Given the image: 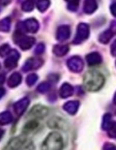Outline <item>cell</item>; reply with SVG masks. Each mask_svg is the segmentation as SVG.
<instances>
[{"label":"cell","instance_id":"cell-1","mask_svg":"<svg viewBox=\"0 0 116 150\" xmlns=\"http://www.w3.org/2000/svg\"><path fill=\"white\" fill-rule=\"evenodd\" d=\"M105 83V77L97 71H89L84 74L83 86L90 92L98 91Z\"/></svg>","mask_w":116,"mask_h":150},{"label":"cell","instance_id":"cell-2","mask_svg":"<svg viewBox=\"0 0 116 150\" xmlns=\"http://www.w3.org/2000/svg\"><path fill=\"white\" fill-rule=\"evenodd\" d=\"M63 139L61 135L57 132H51L42 144V150H62L63 149Z\"/></svg>","mask_w":116,"mask_h":150},{"label":"cell","instance_id":"cell-3","mask_svg":"<svg viewBox=\"0 0 116 150\" xmlns=\"http://www.w3.org/2000/svg\"><path fill=\"white\" fill-rule=\"evenodd\" d=\"M33 142L25 136H19L12 139L6 145L5 150H34Z\"/></svg>","mask_w":116,"mask_h":150},{"label":"cell","instance_id":"cell-4","mask_svg":"<svg viewBox=\"0 0 116 150\" xmlns=\"http://www.w3.org/2000/svg\"><path fill=\"white\" fill-rule=\"evenodd\" d=\"M20 58V54L17 50H12L8 57L5 60V66L7 69H14L17 65V62Z\"/></svg>","mask_w":116,"mask_h":150},{"label":"cell","instance_id":"cell-5","mask_svg":"<svg viewBox=\"0 0 116 150\" xmlns=\"http://www.w3.org/2000/svg\"><path fill=\"white\" fill-rule=\"evenodd\" d=\"M68 67L73 72H80L83 68V60L79 57H73L68 61Z\"/></svg>","mask_w":116,"mask_h":150},{"label":"cell","instance_id":"cell-6","mask_svg":"<svg viewBox=\"0 0 116 150\" xmlns=\"http://www.w3.org/2000/svg\"><path fill=\"white\" fill-rule=\"evenodd\" d=\"M43 64V60L40 58H29L28 59L24 65L22 66L23 71H29L36 69H38Z\"/></svg>","mask_w":116,"mask_h":150},{"label":"cell","instance_id":"cell-7","mask_svg":"<svg viewBox=\"0 0 116 150\" xmlns=\"http://www.w3.org/2000/svg\"><path fill=\"white\" fill-rule=\"evenodd\" d=\"M48 113V109L43 105H35L29 111V117L34 118H42Z\"/></svg>","mask_w":116,"mask_h":150},{"label":"cell","instance_id":"cell-8","mask_svg":"<svg viewBox=\"0 0 116 150\" xmlns=\"http://www.w3.org/2000/svg\"><path fill=\"white\" fill-rule=\"evenodd\" d=\"M29 104V100L25 97V98H22L21 99L20 101L16 102L14 105V111L17 115H21L24 113V111L26 110V109L28 108Z\"/></svg>","mask_w":116,"mask_h":150},{"label":"cell","instance_id":"cell-9","mask_svg":"<svg viewBox=\"0 0 116 150\" xmlns=\"http://www.w3.org/2000/svg\"><path fill=\"white\" fill-rule=\"evenodd\" d=\"M16 43L22 49V50H28L30 47H32V45L35 42V39L32 37H19L17 41H15Z\"/></svg>","mask_w":116,"mask_h":150},{"label":"cell","instance_id":"cell-10","mask_svg":"<svg viewBox=\"0 0 116 150\" xmlns=\"http://www.w3.org/2000/svg\"><path fill=\"white\" fill-rule=\"evenodd\" d=\"M79 102L78 101H69L66 103L63 106V109L66 112H68L70 115H75L79 108Z\"/></svg>","mask_w":116,"mask_h":150},{"label":"cell","instance_id":"cell-11","mask_svg":"<svg viewBox=\"0 0 116 150\" xmlns=\"http://www.w3.org/2000/svg\"><path fill=\"white\" fill-rule=\"evenodd\" d=\"M74 94V88L69 83H64L60 89V96L62 98H68Z\"/></svg>","mask_w":116,"mask_h":150},{"label":"cell","instance_id":"cell-12","mask_svg":"<svg viewBox=\"0 0 116 150\" xmlns=\"http://www.w3.org/2000/svg\"><path fill=\"white\" fill-rule=\"evenodd\" d=\"M21 82V75L19 72H14L8 79V86L10 88H16Z\"/></svg>","mask_w":116,"mask_h":150},{"label":"cell","instance_id":"cell-13","mask_svg":"<svg viewBox=\"0 0 116 150\" xmlns=\"http://www.w3.org/2000/svg\"><path fill=\"white\" fill-rule=\"evenodd\" d=\"M88 35V31L87 28L84 25H80L79 28H78V33L76 35V38L75 39L74 42L75 43H79L80 42H82L83 40H84Z\"/></svg>","mask_w":116,"mask_h":150},{"label":"cell","instance_id":"cell-14","mask_svg":"<svg viewBox=\"0 0 116 150\" xmlns=\"http://www.w3.org/2000/svg\"><path fill=\"white\" fill-rule=\"evenodd\" d=\"M23 28L24 29H26L28 32H32L35 33L36 32L37 28H38V24L35 20H28L23 23Z\"/></svg>","mask_w":116,"mask_h":150},{"label":"cell","instance_id":"cell-15","mask_svg":"<svg viewBox=\"0 0 116 150\" xmlns=\"http://www.w3.org/2000/svg\"><path fill=\"white\" fill-rule=\"evenodd\" d=\"M69 28L67 27V26H63V27H60L58 30V34H57V38L58 40L60 41H64L66 39L68 38L69 36Z\"/></svg>","mask_w":116,"mask_h":150},{"label":"cell","instance_id":"cell-16","mask_svg":"<svg viewBox=\"0 0 116 150\" xmlns=\"http://www.w3.org/2000/svg\"><path fill=\"white\" fill-rule=\"evenodd\" d=\"M13 121V116L9 111H4L0 113V125H6Z\"/></svg>","mask_w":116,"mask_h":150},{"label":"cell","instance_id":"cell-17","mask_svg":"<svg viewBox=\"0 0 116 150\" xmlns=\"http://www.w3.org/2000/svg\"><path fill=\"white\" fill-rule=\"evenodd\" d=\"M101 57L97 53H90L87 56V62L90 65H96L101 63Z\"/></svg>","mask_w":116,"mask_h":150},{"label":"cell","instance_id":"cell-18","mask_svg":"<svg viewBox=\"0 0 116 150\" xmlns=\"http://www.w3.org/2000/svg\"><path fill=\"white\" fill-rule=\"evenodd\" d=\"M39 126V123L36 120H31L29 122H28L24 127H23V132L25 133H29L33 131H35L36 129H37V127Z\"/></svg>","mask_w":116,"mask_h":150},{"label":"cell","instance_id":"cell-19","mask_svg":"<svg viewBox=\"0 0 116 150\" xmlns=\"http://www.w3.org/2000/svg\"><path fill=\"white\" fill-rule=\"evenodd\" d=\"M68 47L66 45H56L53 49V52L56 56H64L68 53Z\"/></svg>","mask_w":116,"mask_h":150},{"label":"cell","instance_id":"cell-20","mask_svg":"<svg viewBox=\"0 0 116 150\" xmlns=\"http://www.w3.org/2000/svg\"><path fill=\"white\" fill-rule=\"evenodd\" d=\"M11 28V20L10 18H5L0 21V31L8 32Z\"/></svg>","mask_w":116,"mask_h":150},{"label":"cell","instance_id":"cell-21","mask_svg":"<svg viewBox=\"0 0 116 150\" xmlns=\"http://www.w3.org/2000/svg\"><path fill=\"white\" fill-rule=\"evenodd\" d=\"M51 88V84L49 82H42L38 87H37V91L41 94H44L48 92Z\"/></svg>","mask_w":116,"mask_h":150},{"label":"cell","instance_id":"cell-22","mask_svg":"<svg viewBox=\"0 0 116 150\" xmlns=\"http://www.w3.org/2000/svg\"><path fill=\"white\" fill-rule=\"evenodd\" d=\"M37 79H38V77H37V75L36 73H31V74H29L28 76L27 77L26 83H27L28 86L31 87V86H33L37 81Z\"/></svg>","mask_w":116,"mask_h":150},{"label":"cell","instance_id":"cell-23","mask_svg":"<svg viewBox=\"0 0 116 150\" xmlns=\"http://www.w3.org/2000/svg\"><path fill=\"white\" fill-rule=\"evenodd\" d=\"M11 52V48L8 44H3L0 46V57H6Z\"/></svg>","mask_w":116,"mask_h":150},{"label":"cell","instance_id":"cell-24","mask_svg":"<svg viewBox=\"0 0 116 150\" xmlns=\"http://www.w3.org/2000/svg\"><path fill=\"white\" fill-rule=\"evenodd\" d=\"M111 116L110 115H105V117H104V121H103V124H102V127H103V129H105V130H107V129H109L110 128V126H111V125L112 124V122L111 121Z\"/></svg>","mask_w":116,"mask_h":150},{"label":"cell","instance_id":"cell-25","mask_svg":"<svg viewBox=\"0 0 116 150\" xmlns=\"http://www.w3.org/2000/svg\"><path fill=\"white\" fill-rule=\"evenodd\" d=\"M48 5H49L48 0H40L38 2V8L40 11H44L48 7Z\"/></svg>","mask_w":116,"mask_h":150},{"label":"cell","instance_id":"cell-26","mask_svg":"<svg viewBox=\"0 0 116 150\" xmlns=\"http://www.w3.org/2000/svg\"><path fill=\"white\" fill-rule=\"evenodd\" d=\"M108 134L110 137H112V138H115L116 137V123H112L109 128V132H108Z\"/></svg>","mask_w":116,"mask_h":150},{"label":"cell","instance_id":"cell-27","mask_svg":"<svg viewBox=\"0 0 116 150\" xmlns=\"http://www.w3.org/2000/svg\"><path fill=\"white\" fill-rule=\"evenodd\" d=\"M22 8H23L24 11L28 12V11H30V10L33 8V3H32L31 1H29V0H28V1H26V2L23 4Z\"/></svg>","mask_w":116,"mask_h":150},{"label":"cell","instance_id":"cell-28","mask_svg":"<svg viewBox=\"0 0 116 150\" xmlns=\"http://www.w3.org/2000/svg\"><path fill=\"white\" fill-rule=\"evenodd\" d=\"M44 50V45L43 44H39L36 49V54H42Z\"/></svg>","mask_w":116,"mask_h":150},{"label":"cell","instance_id":"cell-29","mask_svg":"<svg viewBox=\"0 0 116 150\" xmlns=\"http://www.w3.org/2000/svg\"><path fill=\"white\" fill-rule=\"evenodd\" d=\"M104 148L105 150H116V147L112 144H106Z\"/></svg>","mask_w":116,"mask_h":150},{"label":"cell","instance_id":"cell-30","mask_svg":"<svg viewBox=\"0 0 116 150\" xmlns=\"http://www.w3.org/2000/svg\"><path fill=\"white\" fill-rule=\"evenodd\" d=\"M5 79H6L5 74H1V75H0V85L4 84V82H5Z\"/></svg>","mask_w":116,"mask_h":150},{"label":"cell","instance_id":"cell-31","mask_svg":"<svg viewBox=\"0 0 116 150\" xmlns=\"http://www.w3.org/2000/svg\"><path fill=\"white\" fill-rule=\"evenodd\" d=\"M10 1H11V0H0V5H2V6H6Z\"/></svg>","mask_w":116,"mask_h":150},{"label":"cell","instance_id":"cell-32","mask_svg":"<svg viewBox=\"0 0 116 150\" xmlns=\"http://www.w3.org/2000/svg\"><path fill=\"white\" fill-rule=\"evenodd\" d=\"M5 93H6V90L3 88H0V99L5 96Z\"/></svg>","mask_w":116,"mask_h":150},{"label":"cell","instance_id":"cell-33","mask_svg":"<svg viewBox=\"0 0 116 150\" xmlns=\"http://www.w3.org/2000/svg\"><path fill=\"white\" fill-rule=\"evenodd\" d=\"M3 131L2 130H0V139H1V137H2V135H3Z\"/></svg>","mask_w":116,"mask_h":150},{"label":"cell","instance_id":"cell-34","mask_svg":"<svg viewBox=\"0 0 116 150\" xmlns=\"http://www.w3.org/2000/svg\"><path fill=\"white\" fill-rule=\"evenodd\" d=\"M114 103H116V94H115V96H114Z\"/></svg>","mask_w":116,"mask_h":150},{"label":"cell","instance_id":"cell-35","mask_svg":"<svg viewBox=\"0 0 116 150\" xmlns=\"http://www.w3.org/2000/svg\"><path fill=\"white\" fill-rule=\"evenodd\" d=\"M0 68H1V64H0Z\"/></svg>","mask_w":116,"mask_h":150}]
</instances>
